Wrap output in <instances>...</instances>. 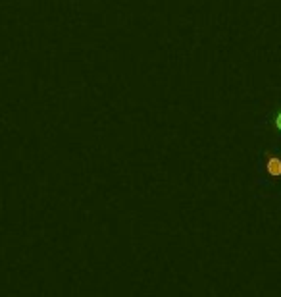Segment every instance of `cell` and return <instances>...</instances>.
<instances>
[{
    "instance_id": "6da1fadb",
    "label": "cell",
    "mask_w": 281,
    "mask_h": 297,
    "mask_svg": "<svg viewBox=\"0 0 281 297\" xmlns=\"http://www.w3.org/2000/svg\"><path fill=\"white\" fill-rule=\"evenodd\" d=\"M266 172L271 174V176H279L281 174V158L277 156H270L266 160Z\"/></svg>"
},
{
    "instance_id": "7a4b0ae2",
    "label": "cell",
    "mask_w": 281,
    "mask_h": 297,
    "mask_svg": "<svg viewBox=\"0 0 281 297\" xmlns=\"http://www.w3.org/2000/svg\"><path fill=\"white\" fill-rule=\"evenodd\" d=\"M275 124H277V128L281 130V112L277 114V118H275Z\"/></svg>"
}]
</instances>
